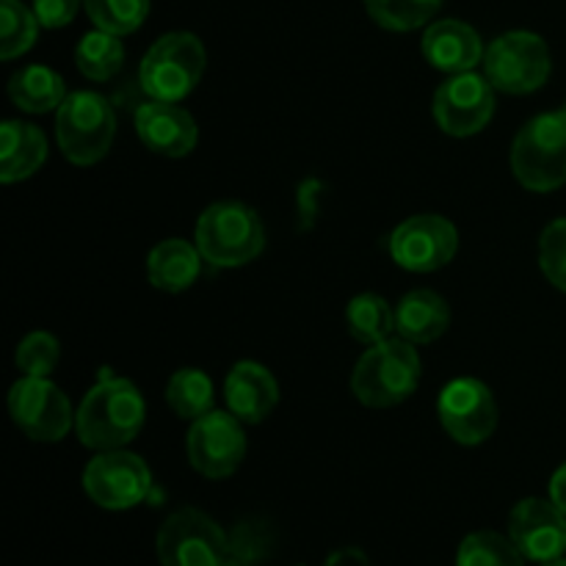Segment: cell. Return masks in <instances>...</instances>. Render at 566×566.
I'll return each mask as SVG.
<instances>
[{
  "instance_id": "74e56055",
  "label": "cell",
  "mask_w": 566,
  "mask_h": 566,
  "mask_svg": "<svg viewBox=\"0 0 566 566\" xmlns=\"http://www.w3.org/2000/svg\"><path fill=\"white\" fill-rule=\"evenodd\" d=\"M564 111H566V105H564Z\"/></svg>"
},
{
  "instance_id": "603a6c76",
  "label": "cell",
  "mask_w": 566,
  "mask_h": 566,
  "mask_svg": "<svg viewBox=\"0 0 566 566\" xmlns=\"http://www.w3.org/2000/svg\"><path fill=\"white\" fill-rule=\"evenodd\" d=\"M166 401H169L171 412H175L177 418L199 420L202 415L213 412V381H210V376L205 374V370H177L169 379V387H166Z\"/></svg>"
},
{
  "instance_id": "30bf717a",
  "label": "cell",
  "mask_w": 566,
  "mask_h": 566,
  "mask_svg": "<svg viewBox=\"0 0 566 566\" xmlns=\"http://www.w3.org/2000/svg\"><path fill=\"white\" fill-rule=\"evenodd\" d=\"M9 412L17 429L36 442H59L72 429L70 398L42 376H25L9 392Z\"/></svg>"
},
{
  "instance_id": "2e32d148",
  "label": "cell",
  "mask_w": 566,
  "mask_h": 566,
  "mask_svg": "<svg viewBox=\"0 0 566 566\" xmlns=\"http://www.w3.org/2000/svg\"><path fill=\"white\" fill-rule=\"evenodd\" d=\"M136 130L144 147L166 158H182L199 142V127L193 116L177 103H160V99L138 105Z\"/></svg>"
},
{
  "instance_id": "484cf974",
  "label": "cell",
  "mask_w": 566,
  "mask_h": 566,
  "mask_svg": "<svg viewBox=\"0 0 566 566\" xmlns=\"http://www.w3.org/2000/svg\"><path fill=\"white\" fill-rule=\"evenodd\" d=\"M457 566H525V556L512 536L495 531H475L459 545Z\"/></svg>"
},
{
  "instance_id": "d6986e66",
  "label": "cell",
  "mask_w": 566,
  "mask_h": 566,
  "mask_svg": "<svg viewBox=\"0 0 566 566\" xmlns=\"http://www.w3.org/2000/svg\"><path fill=\"white\" fill-rule=\"evenodd\" d=\"M48 160V138L36 125L9 119L0 127V180L6 186L39 171Z\"/></svg>"
},
{
  "instance_id": "e0dca14e",
  "label": "cell",
  "mask_w": 566,
  "mask_h": 566,
  "mask_svg": "<svg viewBox=\"0 0 566 566\" xmlns=\"http://www.w3.org/2000/svg\"><path fill=\"white\" fill-rule=\"evenodd\" d=\"M423 55L434 70L459 75L484 64V42L468 22L437 20L423 33Z\"/></svg>"
},
{
  "instance_id": "6da1fadb",
  "label": "cell",
  "mask_w": 566,
  "mask_h": 566,
  "mask_svg": "<svg viewBox=\"0 0 566 566\" xmlns=\"http://www.w3.org/2000/svg\"><path fill=\"white\" fill-rule=\"evenodd\" d=\"M144 398L130 379L103 376L75 415L77 437L92 451H116L136 440L144 426Z\"/></svg>"
},
{
  "instance_id": "d590c367",
  "label": "cell",
  "mask_w": 566,
  "mask_h": 566,
  "mask_svg": "<svg viewBox=\"0 0 566 566\" xmlns=\"http://www.w3.org/2000/svg\"><path fill=\"white\" fill-rule=\"evenodd\" d=\"M221 566H258V564H249V562H243V558H232V556H227L224 562H221Z\"/></svg>"
},
{
  "instance_id": "4316f807",
  "label": "cell",
  "mask_w": 566,
  "mask_h": 566,
  "mask_svg": "<svg viewBox=\"0 0 566 566\" xmlns=\"http://www.w3.org/2000/svg\"><path fill=\"white\" fill-rule=\"evenodd\" d=\"M39 20L22 0H0V59L14 61L36 42Z\"/></svg>"
},
{
  "instance_id": "3957f363",
  "label": "cell",
  "mask_w": 566,
  "mask_h": 566,
  "mask_svg": "<svg viewBox=\"0 0 566 566\" xmlns=\"http://www.w3.org/2000/svg\"><path fill=\"white\" fill-rule=\"evenodd\" d=\"M197 249L216 269H238L265 249L260 216L243 202H216L199 216Z\"/></svg>"
},
{
  "instance_id": "8d00e7d4",
  "label": "cell",
  "mask_w": 566,
  "mask_h": 566,
  "mask_svg": "<svg viewBox=\"0 0 566 566\" xmlns=\"http://www.w3.org/2000/svg\"><path fill=\"white\" fill-rule=\"evenodd\" d=\"M542 566H566V558H558V562H551V564H542Z\"/></svg>"
},
{
  "instance_id": "44dd1931",
  "label": "cell",
  "mask_w": 566,
  "mask_h": 566,
  "mask_svg": "<svg viewBox=\"0 0 566 566\" xmlns=\"http://www.w3.org/2000/svg\"><path fill=\"white\" fill-rule=\"evenodd\" d=\"M202 252L193 243L169 238V241L158 243L149 252L147 276L158 291L180 293L197 282L199 271H202Z\"/></svg>"
},
{
  "instance_id": "cb8c5ba5",
  "label": "cell",
  "mask_w": 566,
  "mask_h": 566,
  "mask_svg": "<svg viewBox=\"0 0 566 566\" xmlns=\"http://www.w3.org/2000/svg\"><path fill=\"white\" fill-rule=\"evenodd\" d=\"M346 324L354 340L376 346V343L387 340L390 332L396 329V310L376 293H363V296L348 302Z\"/></svg>"
},
{
  "instance_id": "ffe728a7",
  "label": "cell",
  "mask_w": 566,
  "mask_h": 566,
  "mask_svg": "<svg viewBox=\"0 0 566 566\" xmlns=\"http://www.w3.org/2000/svg\"><path fill=\"white\" fill-rule=\"evenodd\" d=\"M451 324L448 302L434 291L407 293L396 307V332L409 343H434L442 337Z\"/></svg>"
},
{
  "instance_id": "e575fe53",
  "label": "cell",
  "mask_w": 566,
  "mask_h": 566,
  "mask_svg": "<svg viewBox=\"0 0 566 566\" xmlns=\"http://www.w3.org/2000/svg\"><path fill=\"white\" fill-rule=\"evenodd\" d=\"M551 501L566 514V464H562L551 479Z\"/></svg>"
},
{
  "instance_id": "5bb4252c",
  "label": "cell",
  "mask_w": 566,
  "mask_h": 566,
  "mask_svg": "<svg viewBox=\"0 0 566 566\" xmlns=\"http://www.w3.org/2000/svg\"><path fill=\"white\" fill-rule=\"evenodd\" d=\"M459 249L457 227L434 213L412 216L390 235V254L401 269L429 274L453 260Z\"/></svg>"
},
{
  "instance_id": "8992f818",
  "label": "cell",
  "mask_w": 566,
  "mask_h": 566,
  "mask_svg": "<svg viewBox=\"0 0 566 566\" xmlns=\"http://www.w3.org/2000/svg\"><path fill=\"white\" fill-rule=\"evenodd\" d=\"M55 136L64 158L75 166H92L108 155L116 136V116L97 92H72L55 114Z\"/></svg>"
},
{
  "instance_id": "52a82bcc",
  "label": "cell",
  "mask_w": 566,
  "mask_h": 566,
  "mask_svg": "<svg viewBox=\"0 0 566 566\" xmlns=\"http://www.w3.org/2000/svg\"><path fill=\"white\" fill-rule=\"evenodd\" d=\"M553 61L545 39L531 31H509L484 53V75L506 94H531L551 77Z\"/></svg>"
},
{
  "instance_id": "277c9868",
  "label": "cell",
  "mask_w": 566,
  "mask_h": 566,
  "mask_svg": "<svg viewBox=\"0 0 566 566\" xmlns=\"http://www.w3.org/2000/svg\"><path fill=\"white\" fill-rule=\"evenodd\" d=\"M512 169L528 191L547 193L566 182V111L539 114L517 133Z\"/></svg>"
},
{
  "instance_id": "d6a6232c",
  "label": "cell",
  "mask_w": 566,
  "mask_h": 566,
  "mask_svg": "<svg viewBox=\"0 0 566 566\" xmlns=\"http://www.w3.org/2000/svg\"><path fill=\"white\" fill-rule=\"evenodd\" d=\"M81 0H33V14L42 28H64L75 20Z\"/></svg>"
},
{
  "instance_id": "836d02e7",
  "label": "cell",
  "mask_w": 566,
  "mask_h": 566,
  "mask_svg": "<svg viewBox=\"0 0 566 566\" xmlns=\"http://www.w3.org/2000/svg\"><path fill=\"white\" fill-rule=\"evenodd\" d=\"M324 566H374V564H370V558L365 556L359 547H343V551L332 553Z\"/></svg>"
},
{
  "instance_id": "4dcf8cb0",
  "label": "cell",
  "mask_w": 566,
  "mask_h": 566,
  "mask_svg": "<svg viewBox=\"0 0 566 566\" xmlns=\"http://www.w3.org/2000/svg\"><path fill=\"white\" fill-rule=\"evenodd\" d=\"M59 357L61 348L53 335H48V332H31L17 346L14 363L25 376H42V379H48L55 370V365H59Z\"/></svg>"
},
{
  "instance_id": "9a60e30c",
  "label": "cell",
  "mask_w": 566,
  "mask_h": 566,
  "mask_svg": "<svg viewBox=\"0 0 566 566\" xmlns=\"http://www.w3.org/2000/svg\"><path fill=\"white\" fill-rule=\"evenodd\" d=\"M509 536L525 562L551 564L566 556V514L553 501L528 497L514 506Z\"/></svg>"
},
{
  "instance_id": "ba28073f",
  "label": "cell",
  "mask_w": 566,
  "mask_h": 566,
  "mask_svg": "<svg viewBox=\"0 0 566 566\" xmlns=\"http://www.w3.org/2000/svg\"><path fill=\"white\" fill-rule=\"evenodd\" d=\"M155 553L164 566H221L227 558V534L199 509H177L160 525Z\"/></svg>"
},
{
  "instance_id": "f1b7e54d",
  "label": "cell",
  "mask_w": 566,
  "mask_h": 566,
  "mask_svg": "<svg viewBox=\"0 0 566 566\" xmlns=\"http://www.w3.org/2000/svg\"><path fill=\"white\" fill-rule=\"evenodd\" d=\"M83 9L99 31L127 36L144 25L149 14V0H83Z\"/></svg>"
},
{
  "instance_id": "ac0fdd59",
  "label": "cell",
  "mask_w": 566,
  "mask_h": 566,
  "mask_svg": "<svg viewBox=\"0 0 566 566\" xmlns=\"http://www.w3.org/2000/svg\"><path fill=\"white\" fill-rule=\"evenodd\" d=\"M224 398L241 423H263L280 401V387L263 365L238 363L224 381Z\"/></svg>"
},
{
  "instance_id": "d4e9b609",
  "label": "cell",
  "mask_w": 566,
  "mask_h": 566,
  "mask_svg": "<svg viewBox=\"0 0 566 566\" xmlns=\"http://www.w3.org/2000/svg\"><path fill=\"white\" fill-rule=\"evenodd\" d=\"M122 61H125V48H122L119 36L99 31V28L86 33L75 48V64L88 81H111L122 70Z\"/></svg>"
},
{
  "instance_id": "4fadbf2b",
  "label": "cell",
  "mask_w": 566,
  "mask_h": 566,
  "mask_svg": "<svg viewBox=\"0 0 566 566\" xmlns=\"http://www.w3.org/2000/svg\"><path fill=\"white\" fill-rule=\"evenodd\" d=\"M243 457H247V437L235 415L213 409L193 420L188 431V459L199 475L227 479L241 468Z\"/></svg>"
},
{
  "instance_id": "8fae6325",
  "label": "cell",
  "mask_w": 566,
  "mask_h": 566,
  "mask_svg": "<svg viewBox=\"0 0 566 566\" xmlns=\"http://www.w3.org/2000/svg\"><path fill=\"white\" fill-rule=\"evenodd\" d=\"M495 114V86L486 75L459 72L434 94V119L448 136H475L490 125Z\"/></svg>"
},
{
  "instance_id": "7c38bea8",
  "label": "cell",
  "mask_w": 566,
  "mask_h": 566,
  "mask_svg": "<svg viewBox=\"0 0 566 566\" xmlns=\"http://www.w3.org/2000/svg\"><path fill=\"white\" fill-rule=\"evenodd\" d=\"M440 423L459 446H481L497 426V403L481 379H453L437 401Z\"/></svg>"
},
{
  "instance_id": "f546056e",
  "label": "cell",
  "mask_w": 566,
  "mask_h": 566,
  "mask_svg": "<svg viewBox=\"0 0 566 566\" xmlns=\"http://www.w3.org/2000/svg\"><path fill=\"white\" fill-rule=\"evenodd\" d=\"M276 534L265 520H243L227 534V556L249 564H263L274 556Z\"/></svg>"
},
{
  "instance_id": "5b68a950",
  "label": "cell",
  "mask_w": 566,
  "mask_h": 566,
  "mask_svg": "<svg viewBox=\"0 0 566 566\" xmlns=\"http://www.w3.org/2000/svg\"><path fill=\"white\" fill-rule=\"evenodd\" d=\"M205 72V44L188 31H171L147 50L138 83L149 99L180 103L197 88Z\"/></svg>"
},
{
  "instance_id": "9c48e42d",
  "label": "cell",
  "mask_w": 566,
  "mask_h": 566,
  "mask_svg": "<svg viewBox=\"0 0 566 566\" xmlns=\"http://www.w3.org/2000/svg\"><path fill=\"white\" fill-rule=\"evenodd\" d=\"M83 490L108 512H125L147 501L153 492V473L142 457L127 451H99L83 470Z\"/></svg>"
},
{
  "instance_id": "1f68e13d",
  "label": "cell",
  "mask_w": 566,
  "mask_h": 566,
  "mask_svg": "<svg viewBox=\"0 0 566 566\" xmlns=\"http://www.w3.org/2000/svg\"><path fill=\"white\" fill-rule=\"evenodd\" d=\"M539 265L547 282L566 293V219L553 221L539 238Z\"/></svg>"
},
{
  "instance_id": "7402d4cb",
  "label": "cell",
  "mask_w": 566,
  "mask_h": 566,
  "mask_svg": "<svg viewBox=\"0 0 566 566\" xmlns=\"http://www.w3.org/2000/svg\"><path fill=\"white\" fill-rule=\"evenodd\" d=\"M9 97L20 111L48 114V111L61 108V103L66 99L64 77L50 70V66L31 64L11 75Z\"/></svg>"
},
{
  "instance_id": "83f0119b",
  "label": "cell",
  "mask_w": 566,
  "mask_h": 566,
  "mask_svg": "<svg viewBox=\"0 0 566 566\" xmlns=\"http://www.w3.org/2000/svg\"><path fill=\"white\" fill-rule=\"evenodd\" d=\"M440 6L442 0H365L370 20L398 33L426 25L440 11Z\"/></svg>"
},
{
  "instance_id": "7a4b0ae2",
  "label": "cell",
  "mask_w": 566,
  "mask_h": 566,
  "mask_svg": "<svg viewBox=\"0 0 566 566\" xmlns=\"http://www.w3.org/2000/svg\"><path fill=\"white\" fill-rule=\"evenodd\" d=\"M420 354L415 343L398 337L376 343L359 357L352 374V392L370 409H390L407 401L420 381Z\"/></svg>"
}]
</instances>
